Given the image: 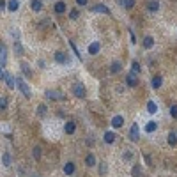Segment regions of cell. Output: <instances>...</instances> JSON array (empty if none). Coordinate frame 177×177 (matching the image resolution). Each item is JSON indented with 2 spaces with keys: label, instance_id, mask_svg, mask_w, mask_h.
Returning a JSON list of instances; mask_svg holds the SVG:
<instances>
[{
  "label": "cell",
  "instance_id": "obj_1",
  "mask_svg": "<svg viewBox=\"0 0 177 177\" xmlns=\"http://www.w3.org/2000/svg\"><path fill=\"white\" fill-rule=\"evenodd\" d=\"M73 94H74L76 98H80V99H83L85 96H87V91H85V87H83L82 82H78V83L73 85Z\"/></svg>",
  "mask_w": 177,
  "mask_h": 177
},
{
  "label": "cell",
  "instance_id": "obj_2",
  "mask_svg": "<svg viewBox=\"0 0 177 177\" xmlns=\"http://www.w3.org/2000/svg\"><path fill=\"white\" fill-rule=\"evenodd\" d=\"M16 87L21 91V94H23L25 98H30V89H28V85L23 82V78H16Z\"/></svg>",
  "mask_w": 177,
  "mask_h": 177
},
{
  "label": "cell",
  "instance_id": "obj_3",
  "mask_svg": "<svg viewBox=\"0 0 177 177\" xmlns=\"http://www.w3.org/2000/svg\"><path fill=\"white\" fill-rule=\"evenodd\" d=\"M92 13H101V14H110V9L105 6V4H94V6L91 7Z\"/></svg>",
  "mask_w": 177,
  "mask_h": 177
},
{
  "label": "cell",
  "instance_id": "obj_4",
  "mask_svg": "<svg viewBox=\"0 0 177 177\" xmlns=\"http://www.w3.org/2000/svg\"><path fill=\"white\" fill-rule=\"evenodd\" d=\"M129 138L133 142H138V138H140V127H138V124H133V126H131V129H129Z\"/></svg>",
  "mask_w": 177,
  "mask_h": 177
},
{
  "label": "cell",
  "instance_id": "obj_5",
  "mask_svg": "<svg viewBox=\"0 0 177 177\" xmlns=\"http://www.w3.org/2000/svg\"><path fill=\"white\" fill-rule=\"evenodd\" d=\"M55 62H58V64H69V57L66 55L64 51H57V53H55Z\"/></svg>",
  "mask_w": 177,
  "mask_h": 177
},
{
  "label": "cell",
  "instance_id": "obj_6",
  "mask_svg": "<svg viewBox=\"0 0 177 177\" xmlns=\"http://www.w3.org/2000/svg\"><path fill=\"white\" fill-rule=\"evenodd\" d=\"M110 124H112V127H115V129H117V127H122L124 126V117H122V115H115Z\"/></svg>",
  "mask_w": 177,
  "mask_h": 177
},
{
  "label": "cell",
  "instance_id": "obj_7",
  "mask_svg": "<svg viewBox=\"0 0 177 177\" xmlns=\"http://www.w3.org/2000/svg\"><path fill=\"white\" fill-rule=\"evenodd\" d=\"M126 83L129 85V87H136V85H138V76H136L135 73H129L126 76Z\"/></svg>",
  "mask_w": 177,
  "mask_h": 177
},
{
  "label": "cell",
  "instance_id": "obj_8",
  "mask_svg": "<svg viewBox=\"0 0 177 177\" xmlns=\"http://www.w3.org/2000/svg\"><path fill=\"white\" fill-rule=\"evenodd\" d=\"M4 80H6V85L9 87V89H14V87H16V78H14L13 74H9V73H6V76H4Z\"/></svg>",
  "mask_w": 177,
  "mask_h": 177
},
{
  "label": "cell",
  "instance_id": "obj_9",
  "mask_svg": "<svg viewBox=\"0 0 177 177\" xmlns=\"http://www.w3.org/2000/svg\"><path fill=\"white\" fill-rule=\"evenodd\" d=\"M44 96L48 99H64L62 92H57V91H46L44 92Z\"/></svg>",
  "mask_w": 177,
  "mask_h": 177
},
{
  "label": "cell",
  "instance_id": "obj_10",
  "mask_svg": "<svg viewBox=\"0 0 177 177\" xmlns=\"http://www.w3.org/2000/svg\"><path fill=\"white\" fill-rule=\"evenodd\" d=\"M161 85H163V78L159 76V74L152 76V80H151V87H152V89H159Z\"/></svg>",
  "mask_w": 177,
  "mask_h": 177
},
{
  "label": "cell",
  "instance_id": "obj_11",
  "mask_svg": "<svg viewBox=\"0 0 177 177\" xmlns=\"http://www.w3.org/2000/svg\"><path fill=\"white\" fill-rule=\"evenodd\" d=\"M64 131H66L67 135H73L74 131H76V124H74L73 120H67V122H66V126H64Z\"/></svg>",
  "mask_w": 177,
  "mask_h": 177
},
{
  "label": "cell",
  "instance_id": "obj_12",
  "mask_svg": "<svg viewBox=\"0 0 177 177\" xmlns=\"http://www.w3.org/2000/svg\"><path fill=\"white\" fill-rule=\"evenodd\" d=\"M99 50H101V44H99L98 41H94L89 44V53L91 55H96V53H99Z\"/></svg>",
  "mask_w": 177,
  "mask_h": 177
},
{
  "label": "cell",
  "instance_id": "obj_13",
  "mask_svg": "<svg viewBox=\"0 0 177 177\" xmlns=\"http://www.w3.org/2000/svg\"><path fill=\"white\" fill-rule=\"evenodd\" d=\"M120 69H122V64H120L119 60H115V62L110 64V74H117Z\"/></svg>",
  "mask_w": 177,
  "mask_h": 177
},
{
  "label": "cell",
  "instance_id": "obj_14",
  "mask_svg": "<svg viewBox=\"0 0 177 177\" xmlns=\"http://www.w3.org/2000/svg\"><path fill=\"white\" fill-rule=\"evenodd\" d=\"M53 11H55L57 14H62V13H66V11H67V6H66L64 2H57L55 7H53Z\"/></svg>",
  "mask_w": 177,
  "mask_h": 177
},
{
  "label": "cell",
  "instance_id": "obj_15",
  "mask_svg": "<svg viewBox=\"0 0 177 177\" xmlns=\"http://www.w3.org/2000/svg\"><path fill=\"white\" fill-rule=\"evenodd\" d=\"M6 60H7V50L4 44H0V66H6Z\"/></svg>",
  "mask_w": 177,
  "mask_h": 177
},
{
  "label": "cell",
  "instance_id": "obj_16",
  "mask_svg": "<svg viewBox=\"0 0 177 177\" xmlns=\"http://www.w3.org/2000/svg\"><path fill=\"white\" fill-rule=\"evenodd\" d=\"M158 9H159V2H158V0H149L147 11H151V13H156Z\"/></svg>",
  "mask_w": 177,
  "mask_h": 177
},
{
  "label": "cell",
  "instance_id": "obj_17",
  "mask_svg": "<svg viewBox=\"0 0 177 177\" xmlns=\"http://www.w3.org/2000/svg\"><path fill=\"white\" fill-rule=\"evenodd\" d=\"M152 46H154V39H152L151 35H145V37H143V48H145V50H151Z\"/></svg>",
  "mask_w": 177,
  "mask_h": 177
},
{
  "label": "cell",
  "instance_id": "obj_18",
  "mask_svg": "<svg viewBox=\"0 0 177 177\" xmlns=\"http://www.w3.org/2000/svg\"><path fill=\"white\" fill-rule=\"evenodd\" d=\"M18 7H20V2H18V0H9V2H7V9H9L11 13L18 11Z\"/></svg>",
  "mask_w": 177,
  "mask_h": 177
},
{
  "label": "cell",
  "instance_id": "obj_19",
  "mask_svg": "<svg viewBox=\"0 0 177 177\" xmlns=\"http://www.w3.org/2000/svg\"><path fill=\"white\" fill-rule=\"evenodd\" d=\"M30 7H32V11H35V13H39L42 9V2L41 0H32V4H30Z\"/></svg>",
  "mask_w": 177,
  "mask_h": 177
},
{
  "label": "cell",
  "instance_id": "obj_20",
  "mask_svg": "<svg viewBox=\"0 0 177 177\" xmlns=\"http://www.w3.org/2000/svg\"><path fill=\"white\" fill-rule=\"evenodd\" d=\"M85 165H87V167H96V156L87 154V158H85Z\"/></svg>",
  "mask_w": 177,
  "mask_h": 177
},
{
  "label": "cell",
  "instance_id": "obj_21",
  "mask_svg": "<svg viewBox=\"0 0 177 177\" xmlns=\"http://www.w3.org/2000/svg\"><path fill=\"white\" fill-rule=\"evenodd\" d=\"M115 142V133L113 131H106L105 133V143H113Z\"/></svg>",
  "mask_w": 177,
  "mask_h": 177
},
{
  "label": "cell",
  "instance_id": "obj_22",
  "mask_svg": "<svg viewBox=\"0 0 177 177\" xmlns=\"http://www.w3.org/2000/svg\"><path fill=\"white\" fill-rule=\"evenodd\" d=\"M168 143L174 147V145H177V133L175 131H170L168 133Z\"/></svg>",
  "mask_w": 177,
  "mask_h": 177
},
{
  "label": "cell",
  "instance_id": "obj_23",
  "mask_svg": "<svg viewBox=\"0 0 177 177\" xmlns=\"http://www.w3.org/2000/svg\"><path fill=\"white\" fill-rule=\"evenodd\" d=\"M156 129H158V122H154V120L147 122V126H145V131H147V133H152V131H156Z\"/></svg>",
  "mask_w": 177,
  "mask_h": 177
},
{
  "label": "cell",
  "instance_id": "obj_24",
  "mask_svg": "<svg viewBox=\"0 0 177 177\" xmlns=\"http://www.w3.org/2000/svg\"><path fill=\"white\" fill-rule=\"evenodd\" d=\"M73 172H74V165H73V163H66V165H64V174L71 175Z\"/></svg>",
  "mask_w": 177,
  "mask_h": 177
},
{
  "label": "cell",
  "instance_id": "obj_25",
  "mask_svg": "<svg viewBox=\"0 0 177 177\" xmlns=\"http://www.w3.org/2000/svg\"><path fill=\"white\" fill-rule=\"evenodd\" d=\"M147 112L149 113H156V112H158V105H156L154 101H149V103H147Z\"/></svg>",
  "mask_w": 177,
  "mask_h": 177
},
{
  "label": "cell",
  "instance_id": "obj_26",
  "mask_svg": "<svg viewBox=\"0 0 177 177\" xmlns=\"http://www.w3.org/2000/svg\"><path fill=\"white\" fill-rule=\"evenodd\" d=\"M2 163H4V167H9V165H11V156H9V152H4V156H2Z\"/></svg>",
  "mask_w": 177,
  "mask_h": 177
},
{
  "label": "cell",
  "instance_id": "obj_27",
  "mask_svg": "<svg viewBox=\"0 0 177 177\" xmlns=\"http://www.w3.org/2000/svg\"><path fill=\"white\" fill-rule=\"evenodd\" d=\"M21 71H23V74H25V76H30V66H28L27 62L21 64Z\"/></svg>",
  "mask_w": 177,
  "mask_h": 177
},
{
  "label": "cell",
  "instance_id": "obj_28",
  "mask_svg": "<svg viewBox=\"0 0 177 177\" xmlns=\"http://www.w3.org/2000/svg\"><path fill=\"white\" fill-rule=\"evenodd\" d=\"M46 110H48V108H46V105H39V106H37V115H39V117L46 115Z\"/></svg>",
  "mask_w": 177,
  "mask_h": 177
},
{
  "label": "cell",
  "instance_id": "obj_29",
  "mask_svg": "<svg viewBox=\"0 0 177 177\" xmlns=\"http://www.w3.org/2000/svg\"><path fill=\"white\" fill-rule=\"evenodd\" d=\"M14 51H16V55H23V48H21L20 41H16V42H14Z\"/></svg>",
  "mask_w": 177,
  "mask_h": 177
},
{
  "label": "cell",
  "instance_id": "obj_30",
  "mask_svg": "<svg viewBox=\"0 0 177 177\" xmlns=\"http://www.w3.org/2000/svg\"><path fill=\"white\" fill-rule=\"evenodd\" d=\"M131 73H135V74H138V73H140V64L136 62V60L131 64Z\"/></svg>",
  "mask_w": 177,
  "mask_h": 177
},
{
  "label": "cell",
  "instance_id": "obj_31",
  "mask_svg": "<svg viewBox=\"0 0 177 177\" xmlns=\"http://www.w3.org/2000/svg\"><path fill=\"white\" fill-rule=\"evenodd\" d=\"M122 6L126 9H133L135 7V0H122Z\"/></svg>",
  "mask_w": 177,
  "mask_h": 177
},
{
  "label": "cell",
  "instance_id": "obj_32",
  "mask_svg": "<svg viewBox=\"0 0 177 177\" xmlns=\"http://www.w3.org/2000/svg\"><path fill=\"white\" fill-rule=\"evenodd\" d=\"M140 174H142L140 167H138V165H135L133 170H131V175H133V177H140Z\"/></svg>",
  "mask_w": 177,
  "mask_h": 177
},
{
  "label": "cell",
  "instance_id": "obj_33",
  "mask_svg": "<svg viewBox=\"0 0 177 177\" xmlns=\"http://www.w3.org/2000/svg\"><path fill=\"white\" fill-rule=\"evenodd\" d=\"M32 152H34V159H39V158H41V147H39V145H35Z\"/></svg>",
  "mask_w": 177,
  "mask_h": 177
},
{
  "label": "cell",
  "instance_id": "obj_34",
  "mask_svg": "<svg viewBox=\"0 0 177 177\" xmlns=\"http://www.w3.org/2000/svg\"><path fill=\"white\" fill-rule=\"evenodd\" d=\"M78 16H80V11H78V9H71V13H69V18H71V20H76Z\"/></svg>",
  "mask_w": 177,
  "mask_h": 177
},
{
  "label": "cell",
  "instance_id": "obj_35",
  "mask_svg": "<svg viewBox=\"0 0 177 177\" xmlns=\"http://www.w3.org/2000/svg\"><path fill=\"white\" fill-rule=\"evenodd\" d=\"M170 115H172L174 119H177V105H172V106H170Z\"/></svg>",
  "mask_w": 177,
  "mask_h": 177
},
{
  "label": "cell",
  "instance_id": "obj_36",
  "mask_svg": "<svg viewBox=\"0 0 177 177\" xmlns=\"http://www.w3.org/2000/svg\"><path fill=\"white\" fill-rule=\"evenodd\" d=\"M7 108V99L6 98H0V112L2 110H6Z\"/></svg>",
  "mask_w": 177,
  "mask_h": 177
},
{
  "label": "cell",
  "instance_id": "obj_37",
  "mask_svg": "<svg viewBox=\"0 0 177 177\" xmlns=\"http://www.w3.org/2000/svg\"><path fill=\"white\" fill-rule=\"evenodd\" d=\"M71 48H73V51L76 53V57H82V53H80V51H78V48L74 46V42H71Z\"/></svg>",
  "mask_w": 177,
  "mask_h": 177
},
{
  "label": "cell",
  "instance_id": "obj_38",
  "mask_svg": "<svg viewBox=\"0 0 177 177\" xmlns=\"http://www.w3.org/2000/svg\"><path fill=\"white\" fill-rule=\"evenodd\" d=\"M87 2H89V0H76V4H78V6H82V7L87 6Z\"/></svg>",
  "mask_w": 177,
  "mask_h": 177
},
{
  "label": "cell",
  "instance_id": "obj_39",
  "mask_svg": "<svg viewBox=\"0 0 177 177\" xmlns=\"http://www.w3.org/2000/svg\"><path fill=\"white\" fill-rule=\"evenodd\" d=\"M129 35H131V42H136V37H135V34H133V30H129Z\"/></svg>",
  "mask_w": 177,
  "mask_h": 177
},
{
  "label": "cell",
  "instance_id": "obj_40",
  "mask_svg": "<svg viewBox=\"0 0 177 177\" xmlns=\"http://www.w3.org/2000/svg\"><path fill=\"white\" fill-rule=\"evenodd\" d=\"M105 167H106L105 163H101V167H99V172H101V174H105V172H106V168H105Z\"/></svg>",
  "mask_w": 177,
  "mask_h": 177
},
{
  "label": "cell",
  "instance_id": "obj_41",
  "mask_svg": "<svg viewBox=\"0 0 177 177\" xmlns=\"http://www.w3.org/2000/svg\"><path fill=\"white\" fill-rule=\"evenodd\" d=\"M124 159H131V152H129V151H126V154H124Z\"/></svg>",
  "mask_w": 177,
  "mask_h": 177
},
{
  "label": "cell",
  "instance_id": "obj_42",
  "mask_svg": "<svg viewBox=\"0 0 177 177\" xmlns=\"http://www.w3.org/2000/svg\"><path fill=\"white\" fill-rule=\"evenodd\" d=\"M2 67H4V66H0V78L6 76V73H4V69H2Z\"/></svg>",
  "mask_w": 177,
  "mask_h": 177
}]
</instances>
